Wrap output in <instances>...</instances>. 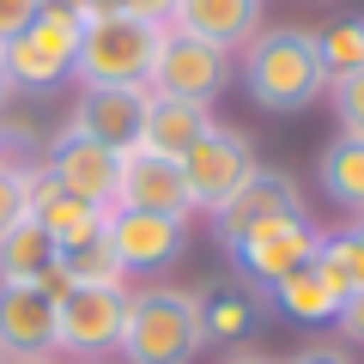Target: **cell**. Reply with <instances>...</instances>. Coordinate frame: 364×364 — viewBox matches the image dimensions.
<instances>
[{"instance_id": "obj_34", "label": "cell", "mask_w": 364, "mask_h": 364, "mask_svg": "<svg viewBox=\"0 0 364 364\" xmlns=\"http://www.w3.org/2000/svg\"><path fill=\"white\" fill-rule=\"evenodd\" d=\"M0 164H6V134H0Z\"/></svg>"}, {"instance_id": "obj_35", "label": "cell", "mask_w": 364, "mask_h": 364, "mask_svg": "<svg viewBox=\"0 0 364 364\" xmlns=\"http://www.w3.org/2000/svg\"><path fill=\"white\" fill-rule=\"evenodd\" d=\"M0 364H13V358H6V352H0Z\"/></svg>"}, {"instance_id": "obj_9", "label": "cell", "mask_w": 364, "mask_h": 364, "mask_svg": "<svg viewBox=\"0 0 364 364\" xmlns=\"http://www.w3.org/2000/svg\"><path fill=\"white\" fill-rule=\"evenodd\" d=\"M43 170H49V182H55V188H67V195L91 200V207H116L122 152L97 146L91 134H79L73 122L55 134V146H49V158H43Z\"/></svg>"}, {"instance_id": "obj_8", "label": "cell", "mask_w": 364, "mask_h": 364, "mask_svg": "<svg viewBox=\"0 0 364 364\" xmlns=\"http://www.w3.org/2000/svg\"><path fill=\"white\" fill-rule=\"evenodd\" d=\"M104 243L116 249L122 273H158V267H170V261H182V249H188V219L109 207V219H104Z\"/></svg>"}, {"instance_id": "obj_23", "label": "cell", "mask_w": 364, "mask_h": 364, "mask_svg": "<svg viewBox=\"0 0 364 364\" xmlns=\"http://www.w3.org/2000/svg\"><path fill=\"white\" fill-rule=\"evenodd\" d=\"M55 279L61 286H122V261H116V249L104 237H91V243L55 255Z\"/></svg>"}, {"instance_id": "obj_32", "label": "cell", "mask_w": 364, "mask_h": 364, "mask_svg": "<svg viewBox=\"0 0 364 364\" xmlns=\"http://www.w3.org/2000/svg\"><path fill=\"white\" fill-rule=\"evenodd\" d=\"M225 364H273V358H255V352H249V358H225Z\"/></svg>"}, {"instance_id": "obj_2", "label": "cell", "mask_w": 364, "mask_h": 364, "mask_svg": "<svg viewBox=\"0 0 364 364\" xmlns=\"http://www.w3.org/2000/svg\"><path fill=\"white\" fill-rule=\"evenodd\" d=\"M158 37H164V25L122 13L116 0H97L91 18L79 25L73 73L85 79V85H146L152 55H158Z\"/></svg>"}, {"instance_id": "obj_19", "label": "cell", "mask_w": 364, "mask_h": 364, "mask_svg": "<svg viewBox=\"0 0 364 364\" xmlns=\"http://www.w3.org/2000/svg\"><path fill=\"white\" fill-rule=\"evenodd\" d=\"M267 291H273V304H279L291 322H334V310L346 304V298L322 279V267H316V261H304V267L286 273V279H273Z\"/></svg>"}, {"instance_id": "obj_18", "label": "cell", "mask_w": 364, "mask_h": 364, "mask_svg": "<svg viewBox=\"0 0 364 364\" xmlns=\"http://www.w3.org/2000/svg\"><path fill=\"white\" fill-rule=\"evenodd\" d=\"M213 128L207 104H182V97H152L146 104V122H140V146L158 158H182L200 134Z\"/></svg>"}, {"instance_id": "obj_5", "label": "cell", "mask_w": 364, "mask_h": 364, "mask_svg": "<svg viewBox=\"0 0 364 364\" xmlns=\"http://www.w3.org/2000/svg\"><path fill=\"white\" fill-rule=\"evenodd\" d=\"M176 164H182L188 207H200V213H219L225 200H231L237 188H243V182L261 170V164H255V146H249L237 128H219V122H213V128L200 134V140L188 146Z\"/></svg>"}, {"instance_id": "obj_15", "label": "cell", "mask_w": 364, "mask_h": 364, "mask_svg": "<svg viewBox=\"0 0 364 364\" xmlns=\"http://www.w3.org/2000/svg\"><path fill=\"white\" fill-rule=\"evenodd\" d=\"M31 219L55 237V249H79V243H91V237H104L109 207H91V200L55 188L49 170H31Z\"/></svg>"}, {"instance_id": "obj_12", "label": "cell", "mask_w": 364, "mask_h": 364, "mask_svg": "<svg viewBox=\"0 0 364 364\" xmlns=\"http://www.w3.org/2000/svg\"><path fill=\"white\" fill-rule=\"evenodd\" d=\"M146 104H152L146 85H85V97L73 109V128L91 134L97 146H109V152H134L140 146Z\"/></svg>"}, {"instance_id": "obj_22", "label": "cell", "mask_w": 364, "mask_h": 364, "mask_svg": "<svg viewBox=\"0 0 364 364\" xmlns=\"http://www.w3.org/2000/svg\"><path fill=\"white\" fill-rule=\"evenodd\" d=\"M195 304H200L207 340H243L255 328V316H261L255 291H243V286H207V291H195Z\"/></svg>"}, {"instance_id": "obj_26", "label": "cell", "mask_w": 364, "mask_h": 364, "mask_svg": "<svg viewBox=\"0 0 364 364\" xmlns=\"http://www.w3.org/2000/svg\"><path fill=\"white\" fill-rule=\"evenodd\" d=\"M18 213H31V170L0 164V231H6Z\"/></svg>"}, {"instance_id": "obj_24", "label": "cell", "mask_w": 364, "mask_h": 364, "mask_svg": "<svg viewBox=\"0 0 364 364\" xmlns=\"http://www.w3.org/2000/svg\"><path fill=\"white\" fill-rule=\"evenodd\" d=\"M316 43H322L328 79H334V73H358V67H364V18H340V25L316 31Z\"/></svg>"}, {"instance_id": "obj_29", "label": "cell", "mask_w": 364, "mask_h": 364, "mask_svg": "<svg viewBox=\"0 0 364 364\" xmlns=\"http://www.w3.org/2000/svg\"><path fill=\"white\" fill-rule=\"evenodd\" d=\"M122 13H134V18H152V25H170V6L176 0H116Z\"/></svg>"}, {"instance_id": "obj_1", "label": "cell", "mask_w": 364, "mask_h": 364, "mask_svg": "<svg viewBox=\"0 0 364 364\" xmlns=\"http://www.w3.org/2000/svg\"><path fill=\"white\" fill-rule=\"evenodd\" d=\"M243 85H249V104H261L267 116H298L316 97H328V67L316 31L304 25L255 31L243 55Z\"/></svg>"}, {"instance_id": "obj_11", "label": "cell", "mask_w": 364, "mask_h": 364, "mask_svg": "<svg viewBox=\"0 0 364 364\" xmlns=\"http://www.w3.org/2000/svg\"><path fill=\"white\" fill-rule=\"evenodd\" d=\"M298 213H304L298 182H291L286 170H255V176H249L243 188H237V195L213 213V231H219V243L231 249L237 237L261 231V225H273V219H298Z\"/></svg>"}, {"instance_id": "obj_28", "label": "cell", "mask_w": 364, "mask_h": 364, "mask_svg": "<svg viewBox=\"0 0 364 364\" xmlns=\"http://www.w3.org/2000/svg\"><path fill=\"white\" fill-rule=\"evenodd\" d=\"M334 322H340V334L352 340V346H364V291H352L346 304L334 310Z\"/></svg>"}, {"instance_id": "obj_17", "label": "cell", "mask_w": 364, "mask_h": 364, "mask_svg": "<svg viewBox=\"0 0 364 364\" xmlns=\"http://www.w3.org/2000/svg\"><path fill=\"white\" fill-rule=\"evenodd\" d=\"M55 255H61L55 237L43 231L31 213H18V219L0 231V279H6V286H43L55 273Z\"/></svg>"}, {"instance_id": "obj_31", "label": "cell", "mask_w": 364, "mask_h": 364, "mask_svg": "<svg viewBox=\"0 0 364 364\" xmlns=\"http://www.w3.org/2000/svg\"><path fill=\"white\" fill-rule=\"evenodd\" d=\"M6 97H13V79H6V61H0V104H6Z\"/></svg>"}, {"instance_id": "obj_21", "label": "cell", "mask_w": 364, "mask_h": 364, "mask_svg": "<svg viewBox=\"0 0 364 364\" xmlns=\"http://www.w3.org/2000/svg\"><path fill=\"white\" fill-rule=\"evenodd\" d=\"M316 267H322V279L340 291V298H352V291H364V219H352L346 231H328L316 237Z\"/></svg>"}, {"instance_id": "obj_14", "label": "cell", "mask_w": 364, "mask_h": 364, "mask_svg": "<svg viewBox=\"0 0 364 364\" xmlns=\"http://www.w3.org/2000/svg\"><path fill=\"white\" fill-rule=\"evenodd\" d=\"M0 352L6 358H55V298L43 286L0 279Z\"/></svg>"}, {"instance_id": "obj_27", "label": "cell", "mask_w": 364, "mask_h": 364, "mask_svg": "<svg viewBox=\"0 0 364 364\" xmlns=\"http://www.w3.org/2000/svg\"><path fill=\"white\" fill-rule=\"evenodd\" d=\"M31 18H37V0H0V43H13Z\"/></svg>"}, {"instance_id": "obj_10", "label": "cell", "mask_w": 364, "mask_h": 364, "mask_svg": "<svg viewBox=\"0 0 364 364\" xmlns=\"http://www.w3.org/2000/svg\"><path fill=\"white\" fill-rule=\"evenodd\" d=\"M316 225L304 219H273V225H261V231H249V237H237L231 243V261H237V273L243 279H255V286H273V279H286V273H298L304 261L316 255Z\"/></svg>"}, {"instance_id": "obj_7", "label": "cell", "mask_w": 364, "mask_h": 364, "mask_svg": "<svg viewBox=\"0 0 364 364\" xmlns=\"http://www.w3.org/2000/svg\"><path fill=\"white\" fill-rule=\"evenodd\" d=\"M73 55H79V18L73 13H37L13 43H0V61H6V79L13 91H49L55 79L73 73Z\"/></svg>"}, {"instance_id": "obj_6", "label": "cell", "mask_w": 364, "mask_h": 364, "mask_svg": "<svg viewBox=\"0 0 364 364\" xmlns=\"http://www.w3.org/2000/svg\"><path fill=\"white\" fill-rule=\"evenodd\" d=\"M122 322H128V291L122 286H67L55 298V352H73V358L116 352Z\"/></svg>"}, {"instance_id": "obj_33", "label": "cell", "mask_w": 364, "mask_h": 364, "mask_svg": "<svg viewBox=\"0 0 364 364\" xmlns=\"http://www.w3.org/2000/svg\"><path fill=\"white\" fill-rule=\"evenodd\" d=\"M13 364H55V358H13Z\"/></svg>"}, {"instance_id": "obj_16", "label": "cell", "mask_w": 364, "mask_h": 364, "mask_svg": "<svg viewBox=\"0 0 364 364\" xmlns=\"http://www.w3.org/2000/svg\"><path fill=\"white\" fill-rule=\"evenodd\" d=\"M170 31H188L213 49H243L261 31V0H176Z\"/></svg>"}, {"instance_id": "obj_3", "label": "cell", "mask_w": 364, "mask_h": 364, "mask_svg": "<svg viewBox=\"0 0 364 364\" xmlns=\"http://www.w3.org/2000/svg\"><path fill=\"white\" fill-rule=\"evenodd\" d=\"M200 346H207V328H200L195 291L176 286L128 291V322H122V346H116L128 364H188Z\"/></svg>"}, {"instance_id": "obj_30", "label": "cell", "mask_w": 364, "mask_h": 364, "mask_svg": "<svg viewBox=\"0 0 364 364\" xmlns=\"http://www.w3.org/2000/svg\"><path fill=\"white\" fill-rule=\"evenodd\" d=\"M291 364H352V358H346L340 346H304V352H298Z\"/></svg>"}, {"instance_id": "obj_4", "label": "cell", "mask_w": 364, "mask_h": 364, "mask_svg": "<svg viewBox=\"0 0 364 364\" xmlns=\"http://www.w3.org/2000/svg\"><path fill=\"white\" fill-rule=\"evenodd\" d=\"M225 85H231V49H213V43L164 25L152 73H146V91L152 97H182V104H213Z\"/></svg>"}, {"instance_id": "obj_20", "label": "cell", "mask_w": 364, "mask_h": 364, "mask_svg": "<svg viewBox=\"0 0 364 364\" xmlns=\"http://www.w3.org/2000/svg\"><path fill=\"white\" fill-rule=\"evenodd\" d=\"M316 170H322L328 200L364 219V140H358V134H334V140L322 146V164H316Z\"/></svg>"}, {"instance_id": "obj_25", "label": "cell", "mask_w": 364, "mask_h": 364, "mask_svg": "<svg viewBox=\"0 0 364 364\" xmlns=\"http://www.w3.org/2000/svg\"><path fill=\"white\" fill-rule=\"evenodd\" d=\"M328 97H334L340 134H358V140H364V67H358V73H334V79H328Z\"/></svg>"}, {"instance_id": "obj_13", "label": "cell", "mask_w": 364, "mask_h": 364, "mask_svg": "<svg viewBox=\"0 0 364 364\" xmlns=\"http://www.w3.org/2000/svg\"><path fill=\"white\" fill-rule=\"evenodd\" d=\"M116 207L134 213H170V219H188V188H182V164L176 158H158L146 146L122 152V176H116Z\"/></svg>"}]
</instances>
